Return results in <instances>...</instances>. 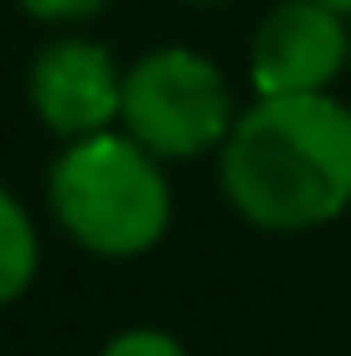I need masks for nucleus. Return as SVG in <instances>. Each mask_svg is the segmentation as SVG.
<instances>
[{
	"label": "nucleus",
	"mask_w": 351,
	"mask_h": 356,
	"mask_svg": "<svg viewBox=\"0 0 351 356\" xmlns=\"http://www.w3.org/2000/svg\"><path fill=\"white\" fill-rule=\"evenodd\" d=\"M351 67V21L320 0H279L248 42L253 98L331 93Z\"/></svg>",
	"instance_id": "5"
},
{
	"label": "nucleus",
	"mask_w": 351,
	"mask_h": 356,
	"mask_svg": "<svg viewBox=\"0 0 351 356\" xmlns=\"http://www.w3.org/2000/svg\"><path fill=\"white\" fill-rule=\"evenodd\" d=\"M16 6L26 10L31 21H42V26H88L114 0H16Z\"/></svg>",
	"instance_id": "8"
},
{
	"label": "nucleus",
	"mask_w": 351,
	"mask_h": 356,
	"mask_svg": "<svg viewBox=\"0 0 351 356\" xmlns=\"http://www.w3.org/2000/svg\"><path fill=\"white\" fill-rule=\"evenodd\" d=\"M186 6H222V0H186Z\"/></svg>",
	"instance_id": "10"
},
{
	"label": "nucleus",
	"mask_w": 351,
	"mask_h": 356,
	"mask_svg": "<svg viewBox=\"0 0 351 356\" xmlns=\"http://www.w3.org/2000/svg\"><path fill=\"white\" fill-rule=\"evenodd\" d=\"M320 6H331V10H341V16L351 21V0H320Z\"/></svg>",
	"instance_id": "9"
},
{
	"label": "nucleus",
	"mask_w": 351,
	"mask_h": 356,
	"mask_svg": "<svg viewBox=\"0 0 351 356\" xmlns=\"http://www.w3.org/2000/svg\"><path fill=\"white\" fill-rule=\"evenodd\" d=\"M26 104L52 140H88V134L119 129L124 104V67L104 42L83 31H63L36 47L26 67Z\"/></svg>",
	"instance_id": "4"
},
{
	"label": "nucleus",
	"mask_w": 351,
	"mask_h": 356,
	"mask_svg": "<svg viewBox=\"0 0 351 356\" xmlns=\"http://www.w3.org/2000/svg\"><path fill=\"white\" fill-rule=\"evenodd\" d=\"M47 212L72 248L104 264L145 259L165 243L176 196L165 161L124 129L67 140L47 165Z\"/></svg>",
	"instance_id": "2"
},
{
	"label": "nucleus",
	"mask_w": 351,
	"mask_h": 356,
	"mask_svg": "<svg viewBox=\"0 0 351 356\" xmlns=\"http://www.w3.org/2000/svg\"><path fill=\"white\" fill-rule=\"evenodd\" d=\"M217 191L259 232H316L351 212V104L253 98L222 140Z\"/></svg>",
	"instance_id": "1"
},
{
	"label": "nucleus",
	"mask_w": 351,
	"mask_h": 356,
	"mask_svg": "<svg viewBox=\"0 0 351 356\" xmlns=\"http://www.w3.org/2000/svg\"><path fill=\"white\" fill-rule=\"evenodd\" d=\"M238 124V98L227 72L197 47H150L124 67L119 129L140 140L155 161L186 165L217 155Z\"/></svg>",
	"instance_id": "3"
},
{
	"label": "nucleus",
	"mask_w": 351,
	"mask_h": 356,
	"mask_svg": "<svg viewBox=\"0 0 351 356\" xmlns=\"http://www.w3.org/2000/svg\"><path fill=\"white\" fill-rule=\"evenodd\" d=\"M99 356H191V351L165 325H124L99 346Z\"/></svg>",
	"instance_id": "7"
},
{
	"label": "nucleus",
	"mask_w": 351,
	"mask_h": 356,
	"mask_svg": "<svg viewBox=\"0 0 351 356\" xmlns=\"http://www.w3.org/2000/svg\"><path fill=\"white\" fill-rule=\"evenodd\" d=\"M42 274V232L31 207L10 186H0V310L16 305Z\"/></svg>",
	"instance_id": "6"
}]
</instances>
